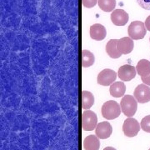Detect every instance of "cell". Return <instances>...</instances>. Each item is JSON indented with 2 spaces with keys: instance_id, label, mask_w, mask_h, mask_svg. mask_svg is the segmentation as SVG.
<instances>
[{
  "instance_id": "8992f818",
  "label": "cell",
  "mask_w": 150,
  "mask_h": 150,
  "mask_svg": "<svg viewBox=\"0 0 150 150\" xmlns=\"http://www.w3.org/2000/svg\"><path fill=\"white\" fill-rule=\"evenodd\" d=\"M117 75L116 72L112 69H106L102 70L98 75V83L103 86L112 85L113 82L116 80Z\"/></svg>"
},
{
  "instance_id": "7402d4cb",
  "label": "cell",
  "mask_w": 150,
  "mask_h": 150,
  "mask_svg": "<svg viewBox=\"0 0 150 150\" xmlns=\"http://www.w3.org/2000/svg\"><path fill=\"white\" fill-rule=\"evenodd\" d=\"M98 0H82V4L87 8H91L96 5Z\"/></svg>"
},
{
  "instance_id": "9c48e42d",
  "label": "cell",
  "mask_w": 150,
  "mask_h": 150,
  "mask_svg": "<svg viewBox=\"0 0 150 150\" xmlns=\"http://www.w3.org/2000/svg\"><path fill=\"white\" fill-rule=\"evenodd\" d=\"M137 70L136 68L130 64L123 65L118 72V78L122 81H130L135 78Z\"/></svg>"
},
{
  "instance_id": "5bb4252c",
  "label": "cell",
  "mask_w": 150,
  "mask_h": 150,
  "mask_svg": "<svg viewBox=\"0 0 150 150\" xmlns=\"http://www.w3.org/2000/svg\"><path fill=\"white\" fill-rule=\"evenodd\" d=\"M126 91V86L123 82H115L110 86L109 92L111 96L114 98H120L124 95Z\"/></svg>"
},
{
  "instance_id": "4316f807",
  "label": "cell",
  "mask_w": 150,
  "mask_h": 150,
  "mask_svg": "<svg viewBox=\"0 0 150 150\" xmlns=\"http://www.w3.org/2000/svg\"><path fill=\"white\" fill-rule=\"evenodd\" d=\"M149 40H150V39H149Z\"/></svg>"
},
{
  "instance_id": "ba28073f",
  "label": "cell",
  "mask_w": 150,
  "mask_h": 150,
  "mask_svg": "<svg viewBox=\"0 0 150 150\" xmlns=\"http://www.w3.org/2000/svg\"><path fill=\"white\" fill-rule=\"evenodd\" d=\"M129 19L128 13L123 9H115L111 13V21L116 26H124Z\"/></svg>"
},
{
  "instance_id": "277c9868",
  "label": "cell",
  "mask_w": 150,
  "mask_h": 150,
  "mask_svg": "<svg viewBox=\"0 0 150 150\" xmlns=\"http://www.w3.org/2000/svg\"><path fill=\"white\" fill-rule=\"evenodd\" d=\"M98 118L96 113L91 110H86L82 114V128L84 131H92L96 129Z\"/></svg>"
},
{
  "instance_id": "6da1fadb",
  "label": "cell",
  "mask_w": 150,
  "mask_h": 150,
  "mask_svg": "<svg viewBox=\"0 0 150 150\" xmlns=\"http://www.w3.org/2000/svg\"><path fill=\"white\" fill-rule=\"evenodd\" d=\"M121 106L116 101L109 100L104 103L102 107V115L108 120L117 118L121 113Z\"/></svg>"
},
{
  "instance_id": "603a6c76",
  "label": "cell",
  "mask_w": 150,
  "mask_h": 150,
  "mask_svg": "<svg viewBox=\"0 0 150 150\" xmlns=\"http://www.w3.org/2000/svg\"><path fill=\"white\" fill-rule=\"evenodd\" d=\"M143 83L146 84V85L150 86V74L149 76H146V77H141Z\"/></svg>"
},
{
  "instance_id": "8fae6325",
  "label": "cell",
  "mask_w": 150,
  "mask_h": 150,
  "mask_svg": "<svg viewBox=\"0 0 150 150\" xmlns=\"http://www.w3.org/2000/svg\"><path fill=\"white\" fill-rule=\"evenodd\" d=\"M112 132V126L108 122H102V123H98L97 125L96 130H95L96 136L100 139H108L111 136Z\"/></svg>"
},
{
  "instance_id": "ffe728a7",
  "label": "cell",
  "mask_w": 150,
  "mask_h": 150,
  "mask_svg": "<svg viewBox=\"0 0 150 150\" xmlns=\"http://www.w3.org/2000/svg\"><path fill=\"white\" fill-rule=\"evenodd\" d=\"M141 129L147 133H150V115H148L141 121Z\"/></svg>"
},
{
  "instance_id": "52a82bcc",
  "label": "cell",
  "mask_w": 150,
  "mask_h": 150,
  "mask_svg": "<svg viewBox=\"0 0 150 150\" xmlns=\"http://www.w3.org/2000/svg\"><path fill=\"white\" fill-rule=\"evenodd\" d=\"M134 98L138 103H145L150 101V88L144 83L137 86L134 93Z\"/></svg>"
},
{
  "instance_id": "d4e9b609",
  "label": "cell",
  "mask_w": 150,
  "mask_h": 150,
  "mask_svg": "<svg viewBox=\"0 0 150 150\" xmlns=\"http://www.w3.org/2000/svg\"><path fill=\"white\" fill-rule=\"evenodd\" d=\"M103 150H116L114 148H112V147H107V148H105Z\"/></svg>"
},
{
  "instance_id": "cb8c5ba5",
  "label": "cell",
  "mask_w": 150,
  "mask_h": 150,
  "mask_svg": "<svg viewBox=\"0 0 150 150\" xmlns=\"http://www.w3.org/2000/svg\"><path fill=\"white\" fill-rule=\"evenodd\" d=\"M144 24H145V27H146V29L150 32V15L146 18Z\"/></svg>"
},
{
  "instance_id": "2e32d148",
  "label": "cell",
  "mask_w": 150,
  "mask_h": 150,
  "mask_svg": "<svg viewBox=\"0 0 150 150\" xmlns=\"http://www.w3.org/2000/svg\"><path fill=\"white\" fill-rule=\"evenodd\" d=\"M137 73L141 77H146L150 74V61L147 59H141L136 66Z\"/></svg>"
},
{
  "instance_id": "7a4b0ae2",
  "label": "cell",
  "mask_w": 150,
  "mask_h": 150,
  "mask_svg": "<svg viewBox=\"0 0 150 150\" xmlns=\"http://www.w3.org/2000/svg\"><path fill=\"white\" fill-rule=\"evenodd\" d=\"M120 106H121L122 112L124 113V115H126L129 118H131L134 116L137 111L138 101L136 100L134 96L127 94V95H124L122 98Z\"/></svg>"
},
{
  "instance_id": "d6986e66",
  "label": "cell",
  "mask_w": 150,
  "mask_h": 150,
  "mask_svg": "<svg viewBox=\"0 0 150 150\" xmlns=\"http://www.w3.org/2000/svg\"><path fill=\"white\" fill-rule=\"evenodd\" d=\"M98 4L104 12H112L116 7V0H98Z\"/></svg>"
},
{
  "instance_id": "ac0fdd59",
  "label": "cell",
  "mask_w": 150,
  "mask_h": 150,
  "mask_svg": "<svg viewBox=\"0 0 150 150\" xmlns=\"http://www.w3.org/2000/svg\"><path fill=\"white\" fill-rule=\"evenodd\" d=\"M94 55L88 50H83L82 51V65L84 68L91 67L94 64Z\"/></svg>"
},
{
  "instance_id": "44dd1931",
  "label": "cell",
  "mask_w": 150,
  "mask_h": 150,
  "mask_svg": "<svg viewBox=\"0 0 150 150\" xmlns=\"http://www.w3.org/2000/svg\"><path fill=\"white\" fill-rule=\"evenodd\" d=\"M138 4L146 10H150V0H136Z\"/></svg>"
},
{
  "instance_id": "7c38bea8",
  "label": "cell",
  "mask_w": 150,
  "mask_h": 150,
  "mask_svg": "<svg viewBox=\"0 0 150 150\" xmlns=\"http://www.w3.org/2000/svg\"><path fill=\"white\" fill-rule=\"evenodd\" d=\"M106 34V28L100 23H95L90 27V37L94 40L102 41L105 38Z\"/></svg>"
},
{
  "instance_id": "e0dca14e",
  "label": "cell",
  "mask_w": 150,
  "mask_h": 150,
  "mask_svg": "<svg viewBox=\"0 0 150 150\" xmlns=\"http://www.w3.org/2000/svg\"><path fill=\"white\" fill-rule=\"evenodd\" d=\"M94 103V97L88 91L82 92V107L83 109H88Z\"/></svg>"
},
{
  "instance_id": "5b68a950",
  "label": "cell",
  "mask_w": 150,
  "mask_h": 150,
  "mask_svg": "<svg viewBox=\"0 0 150 150\" xmlns=\"http://www.w3.org/2000/svg\"><path fill=\"white\" fill-rule=\"evenodd\" d=\"M140 127L141 125L139 123L135 118L131 117V118H128L124 121L123 125V131L127 137L133 138L139 134Z\"/></svg>"
},
{
  "instance_id": "9a60e30c",
  "label": "cell",
  "mask_w": 150,
  "mask_h": 150,
  "mask_svg": "<svg viewBox=\"0 0 150 150\" xmlns=\"http://www.w3.org/2000/svg\"><path fill=\"white\" fill-rule=\"evenodd\" d=\"M117 43L118 39H110L106 45V52L108 55L112 59H118L122 56L117 48Z\"/></svg>"
},
{
  "instance_id": "3957f363",
  "label": "cell",
  "mask_w": 150,
  "mask_h": 150,
  "mask_svg": "<svg viewBox=\"0 0 150 150\" xmlns=\"http://www.w3.org/2000/svg\"><path fill=\"white\" fill-rule=\"evenodd\" d=\"M146 33H147V29L143 22H132L128 28L129 36L134 40L143 39L146 35Z\"/></svg>"
},
{
  "instance_id": "30bf717a",
  "label": "cell",
  "mask_w": 150,
  "mask_h": 150,
  "mask_svg": "<svg viewBox=\"0 0 150 150\" xmlns=\"http://www.w3.org/2000/svg\"><path fill=\"white\" fill-rule=\"evenodd\" d=\"M134 47V41L130 37H123L120 39H118L117 48L118 52L122 55L130 54L133 51Z\"/></svg>"
},
{
  "instance_id": "484cf974",
  "label": "cell",
  "mask_w": 150,
  "mask_h": 150,
  "mask_svg": "<svg viewBox=\"0 0 150 150\" xmlns=\"http://www.w3.org/2000/svg\"><path fill=\"white\" fill-rule=\"evenodd\" d=\"M149 150H150V149H149Z\"/></svg>"
},
{
  "instance_id": "4fadbf2b",
  "label": "cell",
  "mask_w": 150,
  "mask_h": 150,
  "mask_svg": "<svg viewBox=\"0 0 150 150\" xmlns=\"http://www.w3.org/2000/svg\"><path fill=\"white\" fill-rule=\"evenodd\" d=\"M83 144L85 150H98L100 142L96 135H88L84 139Z\"/></svg>"
}]
</instances>
